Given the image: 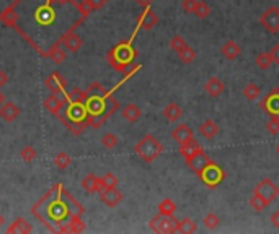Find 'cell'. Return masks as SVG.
<instances>
[{
  "label": "cell",
  "mask_w": 279,
  "mask_h": 234,
  "mask_svg": "<svg viewBox=\"0 0 279 234\" xmlns=\"http://www.w3.org/2000/svg\"><path fill=\"white\" fill-rule=\"evenodd\" d=\"M31 213L51 232H61L74 216H82L85 208L62 184H56L31 206Z\"/></svg>",
  "instance_id": "cell-1"
},
{
  "label": "cell",
  "mask_w": 279,
  "mask_h": 234,
  "mask_svg": "<svg viewBox=\"0 0 279 234\" xmlns=\"http://www.w3.org/2000/svg\"><path fill=\"white\" fill-rule=\"evenodd\" d=\"M85 93H87L85 106L88 112V127L100 128L119 109V102L116 98H113L111 91H108L98 82L90 83Z\"/></svg>",
  "instance_id": "cell-2"
},
{
  "label": "cell",
  "mask_w": 279,
  "mask_h": 234,
  "mask_svg": "<svg viewBox=\"0 0 279 234\" xmlns=\"http://www.w3.org/2000/svg\"><path fill=\"white\" fill-rule=\"evenodd\" d=\"M85 98H87L85 91H82L80 88L72 90L70 93L66 94L64 106L61 109V112L57 114V119L64 124V127L77 136L82 135L88 127V112L85 106Z\"/></svg>",
  "instance_id": "cell-3"
},
{
  "label": "cell",
  "mask_w": 279,
  "mask_h": 234,
  "mask_svg": "<svg viewBox=\"0 0 279 234\" xmlns=\"http://www.w3.org/2000/svg\"><path fill=\"white\" fill-rule=\"evenodd\" d=\"M135 57H137V49L134 48L132 42L121 41L106 54V60L116 72H121L122 74L129 65L134 64Z\"/></svg>",
  "instance_id": "cell-4"
},
{
  "label": "cell",
  "mask_w": 279,
  "mask_h": 234,
  "mask_svg": "<svg viewBox=\"0 0 279 234\" xmlns=\"http://www.w3.org/2000/svg\"><path fill=\"white\" fill-rule=\"evenodd\" d=\"M134 152L139 154V158H142L146 162H152L159 158L164 152V145L155 138L154 135L146 134L142 138L137 142V145L134 146Z\"/></svg>",
  "instance_id": "cell-5"
},
{
  "label": "cell",
  "mask_w": 279,
  "mask_h": 234,
  "mask_svg": "<svg viewBox=\"0 0 279 234\" xmlns=\"http://www.w3.org/2000/svg\"><path fill=\"white\" fill-rule=\"evenodd\" d=\"M198 178L201 179V182H203V184H206L207 187L214 188V187H217L220 182L225 179V172H224L222 168H220L219 164H216V162L212 161V162H209V164H207L203 169V171L198 174Z\"/></svg>",
  "instance_id": "cell-6"
},
{
  "label": "cell",
  "mask_w": 279,
  "mask_h": 234,
  "mask_svg": "<svg viewBox=\"0 0 279 234\" xmlns=\"http://www.w3.org/2000/svg\"><path fill=\"white\" fill-rule=\"evenodd\" d=\"M79 24H82V22H80V20H77V22H75L72 26H70V28H69L66 32H64V34H62L59 39H57V41H59V42L62 44V48H66V49L70 50V52H77V50H79V49L82 48V46H83L82 38H79V36H77L75 32H74L75 28H77Z\"/></svg>",
  "instance_id": "cell-7"
},
{
  "label": "cell",
  "mask_w": 279,
  "mask_h": 234,
  "mask_svg": "<svg viewBox=\"0 0 279 234\" xmlns=\"http://www.w3.org/2000/svg\"><path fill=\"white\" fill-rule=\"evenodd\" d=\"M253 194H256V195H259V197H261L266 204H271V202H274L277 197H279V187L274 184V182H272L271 179H263L261 182H259V184L255 187V190H253Z\"/></svg>",
  "instance_id": "cell-8"
},
{
  "label": "cell",
  "mask_w": 279,
  "mask_h": 234,
  "mask_svg": "<svg viewBox=\"0 0 279 234\" xmlns=\"http://www.w3.org/2000/svg\"><path fill=\"white\" fill-rule=\"evenodd\" d=\"M177 224H178V220L160 213L155 218H152L151 223H149L154 232H175L177 231Z\"/></svg>",
  "instance_id": "cell-9"
},
{
  "label": "cell",
  "mask_w": 279,
  "mask_h": 234,
  "mask_svg": "<svg viewBox=\"0 0 279 234\" xmlns=\"http://www.w3.org/2000/svg\"><path fill=\"white\" fill-rule=\"evenodd\" d=\"M259 24L263 28L274 34V32L279 31V8L277 6H269L268 10L263 12V15L259 16Z\"/></svg>",
  "instance_id": "cell-10"
},
{
  "label": "cell",
  "mask_w": 279,
  "mask_h": 234,
  "mask_svg": "<svg viewBox=\"0 0 279 234\" xmlns=\"http://www.w3.org/2000/svg\"><path fill=\"white\" fill-rule=\"evenodd\" d=\"M35 18H36V23L40 24V26H51V24H54V22H56V10H54L53 4L46 2V0H44V4H41L36 8Z\"/></svg>",
  "instance_id": "cell-11"
},
{
  "label": "cell",
  "mask_w": 279,
  "mask_h": 234,
  "mask_svg": "<svg viewBox=\"0 0 279 234\" xmlns=\"http://www.w3.org/2000/svg\"><path fill=\"white\" fill-rule=\"evenodd\" d=\"M261 108L271 117H279V88H272L261 101Z\"/></svg>",
  "instance_id": "cell-12"
},
{
  "label": "cell",
  "mask_w": 279,
  "mask_h": 234,
  "mask_svg": "<svg viewBox=\"0 0 279 234\" xmlns=\"http://www.w3.org/2000/svg\"><path fill=\"white\" fill-rule=\"evenodd\" d=\"M44 84H46V88L51 91V93H54V94H66L67 82L64 80V76L59 74V72H53V74H51L46 78Z\"/></svg>",
  "instance_id": "cell-13"
},
{
  "label": "cell",
  "mask_w": 279,
  "mask_h": 234,
  "mask_svg": "<svg viewBox=\"0 0 279 234\" xmlns=\"http://www.w3.org/2000/svg\"><path fill=\"white\" fill-rule=\"evenodd\" d=\"M82 187L83 190H87L88 194H100L101 190H105L106 186L103 182V178H98L95 174H87L85 178L82 179Z\"/></svg>",
  "instance_id": "cell-14"
},
{
  "label": "cell",
  "mask_w": 279,
  "mask_h": 234,
  "mask_svg": "<svg viewBox=\"0 0 279 234\" xmlns=\"http://www.w3.org/2000/svg\"><path fill=\"white\" fill-rule=\"evenodd\" d=\"M100 198L106 206L114 208L122 202V194L118 190V187H106L105 190L100 192Z\"/></svg>",
  "instance_id": "cell-15"
},
{
  "label": "cell",
  "mask_w": 279,
  "mask_h": 234,
  "mask_svg": "<svg viewBox=\"0 0 279 234\" xmlns=\"http://www.w3.org/2000/svg\"><path fill=\"white\" fill-rule=\"evenodd\" d=\"M209 162H212V160H211L209 156H207L204 152H201V153L194 154V156H191V158L186 160L188 168H190L191 171L196 172V174H199L201 171H203V169H204L207 164H209Z\"/></svg>",
  "instance_id": "cell-16"
},
{
  "label": "cell",
  "mask_w": 279,
  "mask_h": 234,
  "mask_svg": "<svg viewBox=\"0 0 279 234\" xmlns=\"http://www.w3.org/2000/svg\"><path fill=\"white\" fill-rule=\"evenodd\" d=\"M64 101H66V94H54L51 93L46 100H44L43 106L46 108V110H49L51 114H54L57 117V114L61 112V109L64 106Z\"/></svg>",
  "instance_id": "cell-17"
},
{
  "label": "cell",
  "mask_w": 279,
  "mask_h": 234,
  "mask_svg": "<svg viewBox=\"0 0 279 234\" xmlns=\"http://www.w3.org/2000/svg\"><path fill=\"white\" fill-rule=\"evenodd\" d=\"M157 23H159V16L151 10V6H146L144 12H142L141 16L137 18V26L146 31H151Z\"/></svg>",
  "instance_id": "cell-18"
},
{
  "label": "cell",
  "mask_w": 279,
  "mask_h": 234,
  "mask_svg": "<svg viewBox=\"0 0 279 234\" xmlns=\"http://www.w3.org/2000/svg\"><path fill=\"white\" fill-rule=\"evenodd\" d=\"M20 114H22V109L12 101L4 102L2 108H0V117H2L5 122H14L15 119H18Z\"/></svg>",
  "instance_id": "cell-19"
},
{
  "label": "cell",
  "mask_w": 279,
  "mask_h": 234,
  "mask_svg": "<svg viewBox=\"0 0 279 234\" xmlns=\"http://www.w3.org/2000/svg\"><path fill=\"white\" fill-rule=\"evenodd\" d=\"M172 138L178 143H185L188 140L194 138V132L191 130L190 126H186V124H180L173 130H172Z\"/></svg>",
  "instance_id": "cell-20"
},
{
  "label": "cell",
  "mask_w": 279,
  "mask_h": 234,
  "mask_svg": "<svg viewBox=\"0 0 279 234\" xmlns=\"http://www.w3.org/2000/svg\"><path fill=\"white\" fill-rule=\"evenodd\" d=\"M201 152H204V150H203V146L199 145V142H196L194 138L188 140V142H185V143H180V154L183 156L185 160L191 158V156L198 154V153H201Z\"/></svg>",
  "instance_id": "cell-21"
},
{
  "label": "cell",
  "mask_w": 279,
  "mask_h": 234,
  "mask_svg": "<svg viewBox=\"0 0 279 234\" xmlns=\"http://www.w3.org/2000/svg\"><path fill=\"white\" fill-rule=\"evenodd\" d=\"M204 90H206V93L209 94V96L217 98V96H220V94L224 93L225 86H224V83L220 82V78H217V76H211L209 80L206 82Z\"/></svg>",
  "instance_id": "cell-22"
},
{
  "label": "cell",
  "mask_w": 279,
  "mask_h": 234,
  "mask_svg": "<svg viewBox=\"0 0 279 234\" xmlns=\"http://www.w3.org/2000/svg\"><path fill=\"white\" fill-rule=\"evenodd\" d=\"M33 231V228L25 218H17L14 223L7 228V232L10 234H30Z\"/></svg>",
  "instance_id": "cell-23"
},
{
  "label": "cell",
  "mask_w": 279,
  "mask_h": 234,
  "mask_svg": "<svg viewBox=\"0 0 279 234\" xmlns=\"http://www.w3.org/2000/svg\"><path fill=\"white\" fill-rule=\"evenodd\" d=\"M46 57L51 58L54 64H62L64 60H66V50H64L62 44L59 41H56L53 44V48L46 50Z\"/></svg>",
  "instance_id": "cell-24"
},
{
  "label": "cell",
  "mask_w": 279,
  "mask_h": 234,
  "mask_svg": "<svg viewBox=\"0 0 279 234\" xmlns=\"http://www.w3.org/2000/svg\"><path fill=\"white\" fill-rule=\"evenodd\" d=\"M220 52H222V56L227 58V60H235V58L242 54V49H240V46L235 42V41H227L222 49H220Z\"/></svg>",
  "instance_id": "cell-25"
},
{
  "label": "cell",
  "mask_w": 279,
  "mask_h": 234,
  "mask_svg": "<svg viewBox=\"0 0 279 234\" xmlns=\"http://www.w3.org/2000/svg\"><path fill=\"white\" fill-rule=\"evenodd\" d=\"M199 132H201V135L204 136V138L211 140V138H214V136H216V135L219 134V126H217V124L214 122V120L206 119V120L199 126Z\"/></svg>",
  "instance_id": "cell-26"
},
{
  "label": "cell",
  "mask_w": 279,
  "mask_h": 234,
  "mask_svg": "<svg viewBox=\"0 0 279 234\" xmlns=\"http://www.w3.org/2000/svg\"><path fill=\"white\" fill-rule=\"evenodd\" d=\"M142 116V110L139 106H135V104H126L124 108H122V117L129 122V124H134L141 119Z\"/></svg>",
  "instance_id": "cell-27"
},
{
  "label": "cell",
  "mask_w": 279,
  "mask_h": 234,
  "mask_svg": "<svg viewBox=\"0 0 279 234\" xmlns=\"http://www.w3.org/2000/svg\"><path fill=\"white\" fill-rule=\"evenodd\" d=\"M181 114H183V110H181V108L178 106L177 102H170V104H167L165 109H164V116H165V119L168 122H175V120H178Z\"/></svg>",
  "instance_id": "cell-28"
},
{
  "label": "cell",
  "mask_w": 279,
  "mask_h": 234,
  "mask_svg": "<svg viewBox=\"0 0 279 234\" xmlns=\"http://www.w3.org/2000/svg\"><path fill=\"white\" fill-rule=\"evenodd\" d=\"M83 231H85V223H83L80 216H74L62 228L61 232H83Z\"/></svg>",
  "instance_id": "cell-29"
},
{
  "label": "cell",
  "mask_w": 279,
  "mask_h": 234,
  "mask_svg": "<svg viewBox=\"0 0 279 234\" xmlns=\"http://www.w3.org/2000/svg\"><path fill=\"white\" fill-rule=\"evenodd\" d=\"M175 212H177V204L172 198H165L160 202L159 205V213L160 214H167V216H173Z\"/></svg>",
  "instance_id": "cell-30"
},
{
  "label": "cell",
  "mask_w": 279,
  "mask_h": 234,
  "mask_svg": "<svg viewBox=\"0 0 279 234\" xmlns=\"http://www.w3.org/2000/svg\"><path fill=\"white\" fill-rule=\"evenodd\" d=\"M198 230V226L196 223H193V221L190 218H183V220H180L178 221V224H177V231L178 232H188V234H191V232H196Z\"/></svg>",
  "instance_id": "cell-31"
},
{
  "label": "cell",
  "mask_w": 279,
  "mask_h": 234,
  "mask_svg": "<svg viewBox=\"0 0 279 234\" xmlns=\"http://www.w3.org/2000/svg\"><path fill=\"white\" fill-rule=\"evenodd\" d=\"M259 94H261V90H259V86H258V84H255V83H248V84H246V86L243 88V96H245L248 101L258 100Z\"/></svg>",
  "instance_id": "cell-32"
},
{
  "label": "cell",
  "mask_w": 279,
  "mask_h": 234,
  "mask_svg": "<svg viewBox=\"0 0 279 234\" xmlns=\"http://www.w3.org/2000/svg\"><path fill=\"white\" fill-rule=\"evenodd\" d=\"M255 62H256V65L261 70H268L271 65H272V60H271V57H269V52H259V54L256 56V58H255Z\"/></svg>",
  "instance_id": "cell-33"
},
{
  "label": "cell",
  "mask_w": 279,
  "mask_h": 234,
  "mask_svg": "<svg viewBox=\"0 0 279 234\" xmlns=\"http://www.w3.org/2000/svg\"><path fill=\"white\" fill-rule=\"evenodd\" d=\"M70 162H72V158H70V156L67 153H64V152L57 153L56 158H54V164L59 169H67L70 166Z\"/></svg>",
  "instance_id": "cell-34"
},
{
  "label": "cell",
  "mask_w": 279,
  "mask_h": 234,
  "mask_svg": "<svg viewBox=\"0 0 279 234\" xmlns=\"http://www.w3.org/2000/svg\"><path fill=\"white\" fill-rule=\"evenodd\" d=\"M72 4H74L75 8L80 12V20H82V22L90 15V13L93 12V8H92V6H90L88 2H85V0H82V2H75V0H74Z\"/></svg>",
  "instance_id": "cell-35"
},
{
  "label": "cell",
  "mask_w": 279,
  "mask_h": 234,
  "mask_svg": "<svg viewBox=\"0 0 279 234\" xmlns=\"http://www.w3.org/2000/svg\"><path fill=\"white\" fill-rule=\"evenodd\" d=\"M178 56L183 64H191L194 58H196V52H194V49H191L190 46H186V48H183L178 52Z\"/></svg>",
  "instance_id": "cell-36"
},
{
  "label": "cell",
  "mask_w": 279,
  "mask_h": 234,
  "mask_svg": "<svg viewBox=\"0 0 279 234\" xmlns=\"http://www.w3.org/2000/svg\"><path fill=\"white\" fill-rule=\"evenodd\" d=\"M209 13H211V6L207 5L206 2H203V0H198V4H196V8H194V15H196L198 18L201 20H204L209 16Z\"/></svg>",
  "instance_id": "cell-37"
},
{
  "label": "cell",
  "mask_w": 279,
  "mask_h": 234,
  "mask_svg": "<svg viewBox=\"0 0 279 234\" xmlns=\"http://www.w3.org/2000/svg\"><path fill=\"white\" fill-rule=\"evenodd\" d=\"M250 206L253 208V210L255 212H263L266 206H268V204H266V202L259 197V195H256V194H253L251 195V198H250Z\"/></svg>",
  "instance_id": "cell-38"
},
{
  "label": "cell",
  "mask_w": 279,
  "mask_h": 234,
  "mask_svg": "<svg viewBox=\"0 0 279 234\" xmlns=\"http://www.w3.org/2000/svg\"><path fill=\"white\" fill-rule=\"evenodd\" d=\"M119 143V140H118V136H116L114 134H105L101 136V145L105 146V148H108V150H113L116 145H118Z\"/></svg>",
  "instance_id": "cell-39"
},
{
  "label": "cell",
  "mask_w": 279,
  "mask_h": 234,
  "mask_svg": "<svg viewBox=\"0 0 279 234\" xmlns=\"http://www.w3.org/2000/svg\"><path fill=\"white\" fill-rule=\"evenodd\" d=\"M20 156H22V160L25 162H33L36 160V156H38V152L33 148V146H25L22 152H20Z\"/></svg>",
  "instance_id": "cell-40"
},
{
  "label": "cell",
  "mask_w": 279,
  "mask_h": 234,
  "mask_svg": "<svg viewBox=\"0 0 279 234\" xmlns=\"http://www.w3.org/2000/svg\"><path fill=\"white\" fill-rule=\"evenodd\" d=\"M204 226L207 228V230H216V228L220 224V220L217 214H214V213H207L206 216H204Z\"/></svg>",
  "instance_id": "cell-41"
},
{
  "label": "cell",
  "mask_w": 279,
  "mask_h": 234,
  "mask_svg": "<svg viewBox=\"0 0 279 234\" xmlns=\"http://www.w3.org/2000/svg\"><path fill=\"white\" fill-rule=\"evenodd\" d=\"M186 41H185V38L183 36H173L172 38V41H170V48L175 50V52H180L183 48H186Z\"/></svg>",
  "instance_id": "cell-42"
},
{
  "label": "cell",
  "mask_w": 279,
  "mask_h": 234,
  "mask_svg": "<svg viewBox=\"0 0 279 234\" xmlns=\"http://www.w3.org/2000/svg\"><path fill=\"white\" fill-rule=\"evenodd\" d=\"M266 130L271 135H277L279 134V117H271L269 122L266 124Z\"/></svg>",
  "instance_id": "cell-43"
},
{
  "label": "cell",
  "mask_w": 279,
  "mask_h": 234,
  "mask_svg": "<svg viewBox=\"0 0 279 234\" xmlns=\"http://www.w3.org/2000/svg\"><path fill=\"white\" fill-rule=\"evenodd\" d=\"M103 182H105L106 187H118V178L113 172H106L103 176Z\"/></svg>",
  "instance_id": "cell-44"
},
{
  "label": "cell",
  "mask_w": 279,
  "mask_h": 234,
  "mask_svg": "<svg viewBox=\"0 0 279 234\" xmlns=\"http://www.w3.org/2000/svg\"><path fill=\"white\" fill-rule=\"evenodd\" d=\"M196 4H198V0H183V2H181V8L186 13H194Z\"/></svg>",
  "instance_id": "cell-45"
},
{
  "label": "cell",
  "mask_w": 279,
  "mask_h": 234,
  "mask_svg": "<svg viewBox=\"0 0 279 234\" xmlns=\"http://www.w3.org/2000/svg\"><path fill=\"white\" fill-rule=\"evenodd\" d=\"M85 2H88L90 6H92L93 10H100V8H103V6H105L109 2V0H85Z\"/></svg>",
  "instance_id": "cell-46"
},
{
  "label": "cell",
  "mask_w": 279,
  "mask_h": 234,
  "mask_svg": "<svg viewBox=\"0 0 279 234\" xmlns=\"http://www.w3.org/2000/svg\"><path fill=\"white\" fill-rule=\"evenodd\" d=\"M269 57H271L272 64L279 65V44H276L274 48H272V49L269 50Z\"/></svg>",
  "instance_id": "cell-47"
},
{
  "label": "cell",
  "mask_w": 279,
  "mask_h": 234,
  "mask_svg": "<svg viewBox=\"0 0 279 234\" xmlns=\"http://www.w3.org/2000/svg\"><path fill=\"white\" fill-rule=\"evenodd\" d=\"M269 221H271V224L274 226V228H279V210H277V212H274V213L271 214Z\"/></svg>",
  "instance_id": "cell-48"
},
{
  "label": "cell",
  "mask_w": 279,
  "mask_h": 234,
  "mask_svg": "<svg viewBox=\"0 0 279 234\" xmlns=\"http://www.w3.org/2000/svg\"><path fill=\"white\" fill-rule=\"evenodd\" d=\"M7 82H9V75L5 74L4 70H0V88H2L4 84H7Z\"/></svg>",
  "instance_id": "cell-49"
},
{
  "label": "cell",
  "mask_w": 279,
  "mask_h": 234,
  "mask_svg": "<svg viewBox=\"0 0 279 234\" xmlns=\"http://www.w3.org/2000/svg\"><path fill=\"white\" fill-rule=\"evenodd\" d=\"M134 2L139 4L141 6H144V8H146V6H151V4L154 2V0H134Z\"/></svg>",
  "instance_id": "cell-50"
},
{
  "label": "cell",
  "mask_w": 279,
  "mask_h": 234,
  "mask_svg": "<svg viewBox=\"0 0 279 234\" xmlns=\"http://www.w3.org/2000/svg\"><path fill=\"white\" fill-rule=\"evenodd\" d=\"M4 102H5V94L2 93V91H0V108H2Z\"/></svg>",
  "instance_id": "cell-51"
},
{
  "label": "cell",
  "mask_w": 279,
  "mask_h": 234,
  "mask_svg": "<svg viewBox=\"0 0 279 234\" xmlns=\"http://www.w3.org/2000/svg\"><path fill=\"white\" fill-rule=\"evenodd\" d=\"M5 223V220H4V216H2V214H0V226H2Z\"/></svg>",
  "instance_id": "cell-52"
},
{
  "label": "cell",
  "mask_w": 279,
  "mask_h": 234,
  "mask_svg": "<svg viewBox=\"0 0 279 234\" xmlns=\"http://www.w3.org/2000/svg\"><path fill=\"white\" fill-rule=\"evenodd\" d=\"M276 152H277V154H279V145H277V148H276Z\"/></svg>",
  "instance_id": "cell-53"
}]
</instances>
